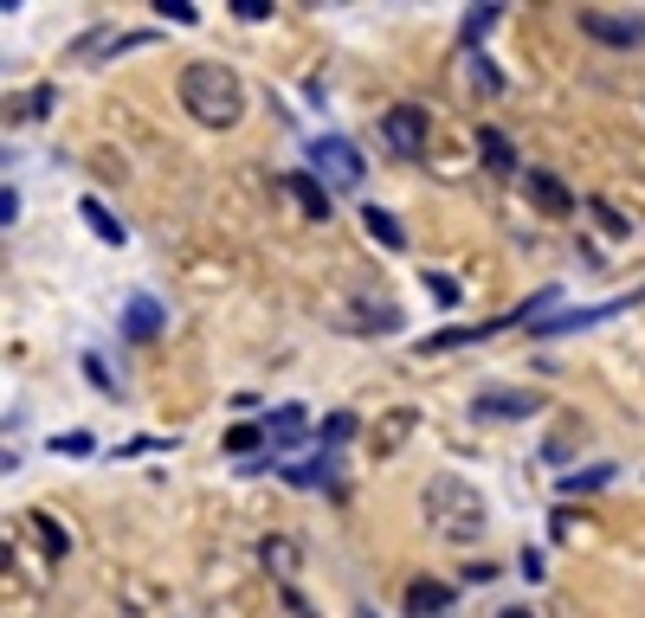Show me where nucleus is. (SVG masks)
<instances>
[{
  "label": "nucleus",
  "mask_w": 645,
  "mask_h": 618,
  "mask_svg": "<svg viewBox=\"0 0 645 618\" xmlns=\"http://www.w3.org/2000/svg\"><path fill=\"white\" fill-rule=\"evenodd\" d=\"M181 109H188L194 123H207V129H232L246 116V84L220 59H194L188 72H181Z\"/></svg>",
  "instance_id": "obj_1"
},
{
  "label": "nucleus",
  "mask_w": 645,
  "mask_h": 618,
  "mask_svg": "<svg viewBox=\"0 0 645 618\" xmlns=\"http://www.w3.org/2000/svg\"><path fill=\"white\" fill-rule=\"evenodd\" d=\"M419 510H426V522L439 528V542H452V547H471L478 535H485V522H491L485 496H478L465 476H433L426 496H419Z\"/></svg>",
  "instance_id": "obj_2"
},
{
  "label": "nucleus",
  "mask_w": 645,
  "mask_h": 618,
  "mask_svg": "<svg viewBox=\"0 0 645 618\" xmlns=\"http://www.w3.org/2000/svg\"><path fill=\"white\" fill-rule=\"evenodd\" d=\"M310 175L330 187V193L362 187V148L348 143V136H316V143H310Z\"/></svg>",
  "instance_id": "obj_3"
},
{
  "label": "nucleus",
  "mask_w": 645,
  "mask_h": 618,
  "mask_svg": "<svg viewBox=\"0 0 645 618\" xmlns=\"http://www.w3.org/2000/svg\"><path fill=\"white\" fill-rule=\"evenodd\" d=\"M381 143L394 148L400 161H419L426 143H433V116H426L419 104H394L387 116H381Z\"/></svg>",
  "instance_id": "obj_4"
},
{
  "label": "nucleus",
  "mask_w": 645,
  "mask_h": 618,
  "mask_svg": "<svg viewBox=\"0 0 645 618\" xmlns=\"http://www.w3.org/2000/svg\"><path fill=\"white\" fill-rule=\"evenodd\" d=\"M574 20H581V33L601 39V45H620V52L645 45V13H626V7H581Z\"/></svg>",
  "instance_id": "obj_5"
},
{
  "label": "nucleus",
  "mask_w": 645,
  "mask_h": 618,
  "mask_svg": "<svg viewBox=\"0 0 645 618\" xmlns=\"http://www.w3.org/2000/svg\"><path fill=\"white\" fill-rule=\"evenodd\" d=\"M155 33H116V27H91L84 39H72V65H97V59H111V52H136V45H149Z\"/></svg>",
  "instance_id": "obj_6"
},
{
  "label": "nucleus",
  "mask_w": 645,
  "mask_h": 618,
  "mask_svg": "<svg viewBox=\"0 0 645 618\" xmlns=\"http://www.w3.org/2000/svg\"><path fill=\"white\" fill-rule=\"evenodd\" d=\"M542 412V394H478L471 400V419H530Z\"/></svg>",
  "instance_id": "obj_7"
},
{
  "label": "nucleus",
  "mask_w": 645,
  "mask_h": 618,
  "mask_svg": "<svg viewBox=\"0 0 645 618\" xmlns=\"http://www.w3.org/2000/svg\"><path fill=\"white\" fill-rule=\"evenodd\" d=\"M530 200H535V207H542L549 219H569V213H574V193L555 181L549 168H530Z\"/></svg>",
  "instance_id": "obj_8"
},
{
  "label": "nucleus",
  "mask_w": 645,
  "mask_h": 618,
  "mask_svg": "<svg viewBox=\"0 0 645 618\" xmlns=\"http://www.w3.org/2000/svg\"><path fill=\"white\" fill-rule=\"evenodd\" d=\"M362 232L375 239L381 252H407V226L387 213V207H362Z\"/></svg>",
  "instance_id": "obj_9"
},
{
  "label": "nucleus",
  "mask_w": 645,
  "mask_h": 618,
  "mask_svg": "<svg viewBox=\"0 0 645 618\" xmlns=\"http://www.w3.org/2000/svg\"><path fill=\"white\" fill-rule=\"evenodd\" d=\"M446 606H452V586L446 580H414L407 586V612L414 618H439Z\"/></svg>",
  "instance_id": "obj_10"
},
{
  "label": "nucleus",
  "mask_w": 645,
  "mask_h": 618,
  "mask_svg": "<svg viewBox=\"0 0 645 618\" xmlns=\"http://www.w3.org/2000/svg\"><path fill=\"white\" fill-rule=\"evenodd\" d=\"M259 561L271 567V580L278 586H298V542H284V535H271L266 547H259Z\"/></svg>",
  "instance_id": "obj_11"
},
{
  "label": "nucleus",
  "mask_w": 645,
  "mask_h": 618,
  "mask_svg": "<svg viewBox=\"0 0 645 618\" xmlns=\"http://www.w3.org/2000/svg\"><path fill=\"white\" fill-rule=\"evenodd\" d=\"M291 200H298V207H304V219H330V187L316 181V175H291Z\"/></svg>",
  "instance_id": "obj_12"
},
{
  "label": "nucleus",
  "mask_w": 645,
  "mask_h": 618,
  "mask_svg": "<svg viewBox=\"0 0 645 618\" xmlns=\"http://www.w3.org/2000/svg\"><path fill=\"white\" fill-rule=\"evenodd\" d=\"M123 328H129V342H155V335H162V303H155V296H136L129 316H123Z\"/></svg>",
  "instance_id": "obj_13"
},
{
  "label": "nucleus",
  "mask_w": 645,
  "mask_h": 618,
  "mask_svg": "<svg viewBox=\"0 0 645 618\" xmlns=\"http://www.w3.org/2000/svg\"><path fill=\"white\" fill-rule=\"evenodd\" d=\"M266 432H271V444H278V451L304 444V406H278V412L266 419Z\"/></svg>",
  "instance_id": "obj_14"
},
{
  "label": "nucleus",
  "mask_w": 645,
  "mask_h": 618,
  "mask_svg": "<svg viewBox=\"0 0 645 618\" xmlns=\"http://www.w3.org/2000/svg\"><path fill=\"white\" fill-rule=\"evenodd\" d=\"M478 148H485V161H491V175H517L523 161H517V148L503 129H478Z\"/></svg>",
  "instance_id": "obj_15"
},
{
  "label": "nucleus",
  "mask_w": 645,
  "mask_h": 618,
  "mask_svg": "<svg viewBox=\"0 0 645 618\" xmlns=\"http://www.w3.org/2000/svg\"><path fill=\"white\" fill-rule=\"evenodd\" d=\"M77 213L91 219V232H97L104 245H123V239H129V232H123V219H111V207H104V200H84Z\"/></svg>",
  "instance_id": "obj_16"
},
{
  "label": "nucleus",
  "mask_w": 645,
  "mask_h": 618,
  "mask_svg": "<svg viewBox=\"0 0 645 618\" xmlns=\"http://www.w3.org/2000/svg\"><path fill=\"white\" fill-rule=\"evenodd\" d=\"M497 13H503V7H471V13L458 20V45H478V39L497 27Z\"/></svg>",
  "instance_id": "obj_17"
},
{
  "label": "nucleus",
  "mask_w": 645,
  "mask_h": 618,
  "mask_svg": "<svg viewBox=\"0 0 645 618\" xmlns=\"http://www.w3.org/2000/svg\"><path fill=\"white\" fill-rule=\"evenodd\" d=\"M291 483H298V490H316V483H330V476H336V458H310V464H291Z\"/></svg>",
  "instance_id": "obj_18"
},
{
  "label": "nucleus",
  "mask_w": 645,
  "mask_h": 618,
  "mask_svg": "<svg viewBox=\"0 0 645 618\" xmlns=\"http://www.w3.org/2000/svg\"><path fill=\"white\" fill-rule=\"evenodd\" d=\"M613 483V464H587V471L562 476V496H581V490H607Z\"/></svg>",
  "instance_id": "obj_19"
},
{
  "label": "nucleus",
  "mask_w": 645,
  "mask_h": 618,
  "mask_svg": "<svg viewBox=\"0 0 645 618\" xmlns=\"http://www.w3.org/2000/svg\"><path fill=\"white\" fill-rule=\"evenodd\" d=\"M259 444H271L266 426H232V432H227V451H232V458H252Z\"/></svg>",
  "instance_id": "obj_20"
},
{
  "label": "nucleus",
  "mask_w": 645,
  "mask_h": 618,
  "mask_svg": "<svg viewBox=\"0 0 645 618\" xmlns=\"http://www.w3.org/2000/svg\"><path fill=\"white\" fill-rule=\"evenodd\" d=\"M381 426H387V432H381V451H394V444H407V432H414V412L400 406V412H387Z\"/></svg>",
  "instance_id": "obj_21"
},
{
  "label": "nucleus",
  "mask_w": 645,
  "mask_h": 618,
  "mask_svg": "<svg viewBox=\"0 0 645 618\" xmlns=\"http://www.w3.org/2000/svg\"><path fill=\"white\" fill-rule=\"evenodd\" d=\"M342 438H355V412H330L323 419V444H342Z\"/></svg>",
  "instance_id": "obj_22"
},
{
  "label": "nucleus",
  "mask_w": 645,
  "mask_h": 618,
  "mask_svg": "<svg viewBox=\"0 0 645 618\" xmlns=\"http://www.w3.org/2000/svg\"><path fill=\"white\" fill-rule=\"evenodd\" d=\"M155 13H168L175 27H194V20H200V7H194V0H155Z\"/></svg>",
  "instance_id": "obj_23"
},
{
  "label": "nucleus",
  "mask_w": 645,
  "mask_h": 618,
  "mask_svg": "<svg viewBox=\"0 0 645 618\" xmlns=\"http://www.w3.org/2000/svg\"><path fill=\"white\" fill-rule=\"evenodd\" d=\"M426 291H433V303H446V310L458 303V284L446 277V271H426Z\"/></svg>",
  "instance_id": "obj_24"
},
{
  "label": "nucleus",
  "mask_w": 645,
  "mask_h": 618,
  "mask_svg": "<svg viewBox=\"0 0 645 618\" xmlns=\"http://www.w3.org/2000/svg\"><path fill=\"white\" fill-rule=\"evenodd\" d=\"M471 84H478L485 97H497V91H503V77L491 72V59H471Z\"/></svg>",
  "instance_id": "obj_25"
},
{
  "label": "nucleus",
  "mask_w": 645,
  "mask_h": 618,
  "mask_svg": "<svg viewBox=\"0 0 645 618\" xmlns=\"http://www.w3.org/2000/svg\"><path fill=\"white\" fill-rule=\"evenodd\" d=\"M52 109V84H39V91H27V123H39Z\"/></svg>",
  "instance_id": "obj_26"
},
{
  "label": "nucleus",
  "mask_w": 645,
  "mask_h": 618,
  "mask_svg": "<svg viewBox=\"0 0 645 618\" xmlns=\"http://www.w3.org/2000/svg\"><path fill=\"white\" fill-rule=\"evenodd\" d=\"M227 13H239V20H271L266 0H227Z\"/></svg>",
  "instance_id": "obj_27"
},
{
  "label": "nucleus",
  "mask_w": 645,
  "mask_h": 618,
  "mask_svg": "<svg viewBox=\"0 0 645 618\" xmlns=\"http://www.w3.org/2000/svg\"><path fill=\"white\" fill-rule=\"evenodd\" d=\"M84 374H91V387H97V394H111V374H104V362H97V355H84Z\"/></svg>",
  "instance_id": "obj_28"
},
{
  "label": "nucleus",
  "mask_w": 645,
  "mask_h": 618,
  "mask_svg": "<svg viewBox=\"0 0 645 618\" xmlns=\"http://www.w3.org/2000/svg\"><path fill=\"white\" fill-rule=\"evenodd\" d=\"M13 219H20V193L7 187V193H0V226H13Z\"/></svg>",
  "instance_id": "obj_29"
},
{
  "label": "nucleus",
  "mask_w": 645,
  "mask_h": 618,
  "mask_svg": "<svg viewBox=\"0 0 645 618\" xmlns=\"http://www.w3.org/2000/svg\"><path fill=\"white\" fill-rule=\"evenodd\" d=\"M503 618H530V612H503Z\"/></svg>",
  "instance_id": "obj_30"
}]
</instances>
